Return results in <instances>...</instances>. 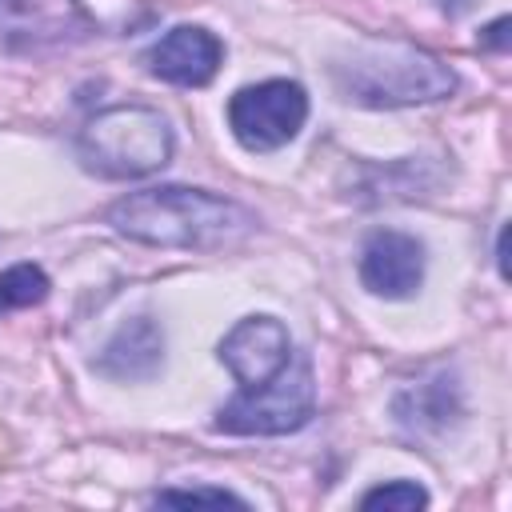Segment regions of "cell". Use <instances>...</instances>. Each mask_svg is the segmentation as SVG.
Returning <instances> with one entry per match:
<instances>
[{
	"instance_id": "4",
	"label": "cell",
	"mask_w": 512,
	"mask_h": 512,
	"mask_svg": "<svg viewBox=\"0 0 512 512\" xmlns=\"http://www.w3.org/2000/svg\"><path fill=\"white\" fill-rule=\"evenodd\" d=\"M316 408V376L308 356H292L272 380L256 388H240L220 412L216 432L228 436H284L308 424Z\"/></svg>"
},
{
	"instance_id": "5",
	"label": "cell",
	"mask_w": 512,
	"mask_h": 512,
	"mask_svg": "<svg viewBox=\"0 0 512 512\" xmlns=\"http://www.w3.org/2000/svg\"><path fill=\"white\" fill-rule=\"evenodd\" d=\"M308 120V92L296 80L248 84L228 100V128L248 152L284 148Z\"/></svg>"
},
{
	"instance_id": "14",
	"label": "cell",
	"mask_w": 512,
	"mask_h": 512,
	"mask_svg": "<svg viewBox=\"0 0 512 512\" xmlns=\"http://www.w3.org/2000/svg\"><path fill=\"white\" fill-rule=\"evenodd\" d=\"M480 44H484V48H508V16H500V20H492V24L484 28V36H480Z\"/></svg>"
},
{
	"instance_id": "9",
	"label": "cell",
	"mask_w": 512,
	"mask_h": 512,
	"mask_svg": "<svg viewBox=\"0 0 512 512\" xmlns=\"http://www.w3.org/2000/svg\"><path fill=\"white\" fill-rule=\"evenodd\" d=\"M220 60H224V44L200 24H180L164 32L148 52L152 76L180 88H204L220 72Z\"/></svg>"
},
{
	"instance_id": "2",
	"label": "cell",
	"mask_w": 512,
	"mask_h": 512,
	"mask_svg": "<svg viewBox=\"0 0 512 512\" xmlns=\"http://www.w3.org/2000/svg\"><path fill=\"white\" fill-rule=\"evenodd\" d=\"M336 88L364 108L432 104L456 92V72L404 40H368L332 64Z\"/></svg>"
},
{
	"instance_id": "12",
	"label": "cell",
	"mask_w": 512,
	"mask_h": 512,
	"mask_svg": "<svg viewBox=\"0 0 512 512\" xmlns=\"http://www.w3.org/2000/svg\"><path fill=\"white\" fill-rule=\"evenodd\" d=\"M424 504H428V492L412 480H392V484H380L360 496V508H388V512H412Z\"/></svg>"
},
{
	"instance_id": "1",
	"label": "cell",
	"mask_w": 512,
	"mask_h": 512,
	"mask_svg": "<svg viewBox=\"0 0 512 512\" xmlns=\"http://www.w3.org/2000/svg\"><path fill=\"white\" fill-rule=\"evenodd\" d=\"M108 224L152 248H228L256 228V216L204 188H144L108 208Z\"/></svg>"
},
{
	"instance_id": "7",
	"label": "cell",
	"mask_w": 512,
	"mask_h": 512,
	"mask_svg": "<svg viewBox=\"0 0 512 512\" xmlns=\"http://www.w3.org/2000/svg\"><path fill=\"white\" fill-rule=\"evenodd\" d=\"M288 360H292V340L276 316H244L220 340V364L240 380V388H256L272 380Z\"/></svg>"
},
{
	"instance_id": "6",
	"label": "cell",
	"mask_w": 512,
	"mask_h": 512,
	"mask_svg": "<svg viewBox=\"0 0 512 512\" xmlns=\"http://www.w3.org/2000/svg\"><path fill=\"white\" fill-rule=\"evenodd\" d=\"M96 32L80 0H0V44L8 52H56Z\"/></svg>"
},
{
	"instance_id": "11",
	"label": "cell",
	"mask_w": 512,
	"mask_h": 512,
	"mask_svg": "<svg viewBox=\"0 0 512 512\" xmlns=\"http://www.w3.org/2000/svg\"><path fill=\"white\" fill-rule=\"evenodd\" d=\"M48 296V276L36 264H12L0 272V312L8 308H32Z\"/></svg>"
},
{
	"instance_id": "13",
	"label": "cell",
	"mask_w": 512,
	"mask_h": 512,
	"mask_svg": "<svg viewBox=\"0 0 512 512\" xmlns=\"http://www.w3.org/2000/svg\"><path fill=\"white\" fill-rule=\"evenodd\" d=\"M156 504H176V508H188V504H232V508H244V500L228 488H164L156 492Z\"/></svg>"
},
{
	"instance_id": "3",
	"label": "cell",
	"mask_w": 512,
	"mask_h": 512,
	"mask_svg": "<svg viewBox=\"0 0 512 512\" xmlns=\"http://www.w3.org/2000/svg\"><path fill=\"white\" fill-rule=\"evenodd\" d=\"M80 160L88 172L108 180L152 176L172 160V124L148 104H116L96 112L80 128Z\"/></svg>"
},
{
	"instance_id": "10",
	"label": "cell",
	"mask_w": 512,
	"mask_h": 512,
	"mask_svg": "<svg viewBox=\"0 0 512 512\" xmlns=\"http://www.w3.org/2000/svg\"><path fill=\"white\" fill-rule=\"evenodd\" d=\"M160 348H164L160 328H156L148 316H136V320L124 324V328L112 336V344L104 348L100 372L120 376V380L148 376V372H156V364H160Z\"/></svg>"
},
{
	"instance_id": "8",
	"label": "cell",
	"mask_w": 512,
	"mask_h": 512,
	"mask_svg": "<svg viewBox=\"0 0 512 512\" xmlns=\"http://www.w3.org/2000/svg\"><path fill=\"white\" fill-rule=\"evenodd\" d=\"M360 280L384 300H404L424 280V244L408 232L380 228L360 248Z\"/></svg>"
}]
</instances>
